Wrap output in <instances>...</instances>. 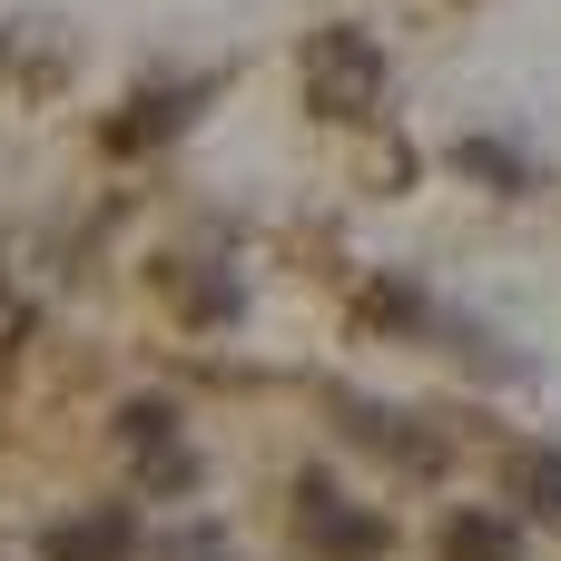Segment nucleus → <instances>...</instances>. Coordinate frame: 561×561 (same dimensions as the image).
Instances as JSON below:
<instances>
[{
	"label": "nucleus",
	"mask_w": 561,
	"mask_h": 561,
	"mask_svg": "<svg viewBox=\"0 0 561 561\" xmlns=\"http://www.w3.org/2000/svg\"><path fill=\"white\" fill-rule=\"evenodd\" d=\"M128 552H138V513L128 503H89V513L39 533V561H128Z\"/></svg>",
	"instance_id": "obj_3"
},
{
	"label": "nucleus",
	"mask_w": 561,
	"mask_h": 561,
	"mask_svg": "<svg viewBox=\"0 0 561 561\" xmlns=\"http://www.w3.org/2000/svg\"><path fill=\"white\" fill-rule=\"evenodd\" d=\"M296 89H306V108H316V118H375V108H385V89H394V69H385V49H375L355 20H335V30H316V39H306Z\"/></svg>",
	"instance_id": "obj_1"
},
{
	"label": "nucleus",
	"mask_w": 561,
	"mask_h": 561,
	"mask_svg": "<svg viewBox=\"0 0 561 561\" xmlns=\"http://www.w3.org/2000/svg\"><path fill=\"white\" fill-rule=\"evenodd\" d=\"M118 444L138 463H158V483H187V454H178V414L168 404H118Z\"/></svg>",
	"instance_id": "obj_4"
},
{
	"label": "nucleus",
	"mask_w": 561,
	"mask_h": 561,
	"mask_svg": "<svg viewBox=\"0 0 561 561\" xmlns=\"http://www.w3.org/2000/svg\"><path fill=\"white\" fill-rule=\"evenodd\" d=\"M10 335H20V306H10V296H0V355H10Z\"/></svg>",
	"instance_id": "obj_7"
},
{
	"label": "nucleus",
	"mask_w": 561,
	"mask_h": 561,
	"mask_svg": "<svg viewBox=\"0 0 561 561\" xmlns=\"http://www.w3.org/2000/svg\"><path fill=\"white\" fill-rule=\"evenodd\" d=\"M444 561H523V533L503 513H454L444 523Z\"/></svg>",
	"instance_id": "obj_5"
},
{
	"label": "nucleus",
	"mask_w": 561,
	"mask_h": 561,
	"mask_svg": "<svg viewBox=\"0 0 561 561\" xmlns=\"http://www.w3.org/2000/svg\"><path fill=\"white\" fill-rule=\"evenodd\" d=\"M296 533H306L325 561H375V552H385V513H355L325 473L296 483Z\"/></svg>",
	"instance_id": "obj_2"
},
{
	"label": "nucleus",
	"mask_w": 561,
	"mask_h": 561,
	"mask_svg": "<svg viewBox=\"0 0 561 561\" xmlns=\"http://www.w3.org/2000/svg\"><path fill=\"white\" fill-rule=\"evenodd\" d=\"M513 493H523L542 523H561V454H523V463H513Z\"/></svg>",
	"instance_id": "obj_6"
}]
</instances>
